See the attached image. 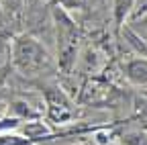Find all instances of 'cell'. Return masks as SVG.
<instances>
[{"mask_svg": "<svg viewBox=\"0 0 147 145\" xmlns=\"http://www.w3.org/2000/svg\"><path fill=\"white\" fill-rule=\"evenodd\" d=\"M29 139L21 135H0V145H27Z\"/></svg>", "mask_w": 147, "mask_h": 145, "instance_id": "6", "label": "cell"}, {"mask_svg": "<svg viewBox=\"0 0 147 145\" xmlns=\"http://www.w3.org/2000/svg\"><path fill=\"white\" fill-rule=\"evenodd\" d=\"M55 29H57V61L63 71H67L76 63L78 55V43H80V31L74 23V19L65 12V8H55L53 10Z\"/></svg>", "mask_w": 147, "mask_h": 145, "instance_id": "2", "label": "cell"}, {"mask_svg": "<svg viewBox=\"0 0 147 145\" xmlns=\"http://www.w3.org/2000/svg\"><path fill=\"white\" fill-rule=\"evenodd\" d=\"M59 4H61V8L69 10V8H76V6H80V4H82V0H59Z\"/></svg>", "mask_w": 147, "mask_h": 145, "instance_id": "8", "label": "cell"}, {"mask_svg": "<svg viewBox=\"0 0 147 145\" xmlns=\"http://www.w3.org/2000/svg\"><path fill=\"white\" fill-rule=\"evenodd\" d=\"M47 106H49V117L55 121V123H65L74 117V111H71V104L69 100L59 92H47Z\"/></svg>", "mask_w": 147, "mask_h": 145, "instance_id": "3", "label": "cell"}, {"mask_svg": "<svg viewBox=\"0 0 147 145\" xmlns=\"http://www.w3.org/2000/svg\"><path fill=\"white\" fill-rule=\"evenodd\" d=\"M125 74L133 84H147V59H131L125 65Z\"/></svg>", "mask_w": 147, "mask_h": 145, "instance_id": "4", "label": "cell"}, {"mask_svg": "<svg viewBox=\"0 0 147 145\" xmlns=\"http://www.w3.org/2000/svg\"><path fill=\"white\" fill-rule=\"evenodd\" d=\"M139 23H141V25H147V10L141 14V21H139Z\"/></svg>", "mask_w": 147, "mask_h": 145, "instance_id": "11", "label": "cell"}, {"mask_svg": "<svg viewBox=\"0 0 147 145\" xmlns=\"http://www.w3.org/2000/svg\"><path fill=\"white\" fill-rule=\"evenodd\" d=\"M8 59H10V45L0 37V69L8 63Z\"/></svg>", "mask_w": 147, "mask_h": 145, "instance_id": "7", "label": "cell"}, {"mask_svg": "<svg viewBox=\"0 0 147 145\" xmlns=\"http://www.w3.org/2000/svg\"><path fill=\"white\" fill-rule=\"evenodd\" d=\"M139 6H143L141 12H145V10H147V0H139Z\"/></svg>", "mask_w": 147, "mask_h": 145, "instance_id": "10", "label": "cell"}, {"mask_svg": "<svg viewBox=\"0 0 147 145\" xmlns=\"http://www.w3.org/2000/svg\"><path fill=\"white\" fill-rule=\"evenodd\" d=\"M133 2H135V0H115V19H117V25H123L125 16L133 8Z\"/></svg>", "mask_w": 147, "mask_h": 145, "instance_id": "5", "label": "cell"}, {"mask_svg": "<svg viewBox=\"0 0 147 145\" xmlns=\"http://www.w3.org/2000/svg\"><path fill=\"white\" fill-rule=\"evenodd\" d=\"M10 57L16 69L23 71L25 76H37L41 71L49 69L51 65V57L47 49L31 35H23L14 41L10 49Z\"/></svg>", "mask_w": 147, "mask_h": 145, "instance_id": "1", "label": "cell"}, {"mask_svg": "<svg viewBox=\"0 0 147 145\" xmlns=\"http://www.w3.org/2000/svg\"><path fill=\"white\" fill-rule=\"evenodd\" d=\"M14 125H16V119H4V121H0V131L8 129V127H14Z\"/></svg>", "mask_w": 147, "mask_h": 145, "instance_id": "9", "label": "cell"}]
</instances>
